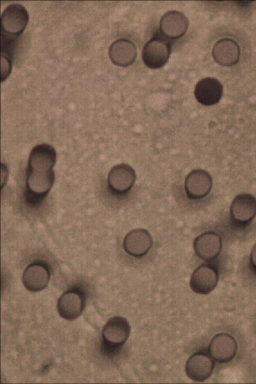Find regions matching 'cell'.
Here are the masks:
<instances>
[{"instance_id": "1", "label": "cell", "mask_w": 256, "mask_h": 384, "mask_svg": "<svg viewBox=\"0 0 256 384\" xmlns=\"http://www.w3.org/2000/svg\"><path fill=\"white\" fill-rule=\"evenodd\" d=\"M54 180L52 168L28 167L25 190L26 202L32 206L40 204L50 190Z\"/></svg>"}, {"instance_id": "2", "label": "cell", "mask_w": 256, "mask_h": 384, "mask_svg": "<svg viewBox=\"0 0 256 384\" xmlns=\"http://www.w3.org/2000/svg\"><path fill=\"white\" fill-rule=\"evenodd\" d=\"M130 328L128 320L121 316L110 318L102 330L100 351L106 356H114L128 340Z\"/></svg>"}, {"instance_id": "3", "label": "cell", "mask_w": 256, "mask_h": 384, "mask_svg": "<svg viewBox=\"0 0 256 384\" xmlns=\"http://www.w3.org/2000/svg\"><path fill=\"white\" fill-rule=\"evenodd\" d=\"M171 43L160 33L154 34L144 46L142 59L145 65L152 69L162 68L168 60Z\"/></svg>"}, {"instance_id": "4", "label": "cell", "mask_w": 256, "mask_h": 384, "mask_svg": "<svg viewBox=\"0 0 256 384\" xmlns=\"http://www.w3.org/2000/svg\"><path fill=\"white\" fill-rule=\"evenodd\" d=\"M86 296L84 290L75 286L64 292L58 300L57 310L59 315L66 320H74L82 312Z\"/></svg>"}, {"instance_id": "5", "label": "cell", "mask_w": 256, "mask_h": 384, "mask_svg": "<svg viewBox=\"0 0 256 384\" xmlns=\"http://www.w3.org/2000/svg\"><path fill=\"white\" fill-rule=\"evenodd\" d=\"M28 18V11L23 6L8 5L1 16V34L18 38L26 28Z\"/></svg>"}, {"instance_id": "6", "label": "cell", "mask_w": 256, "mask_h": 384, "mask_svg": "<svg viewBox=\"0 0 256 384\" xmlns=\"http://www.w3.org/2000/svg\"><path fill=\"white\" fill-rule=\"evenodd\" d=\"M256 216V198L249 194L237 195L230 206L232 224L238 228H244L249 224Z\"/></svg>"}, {"instance_id": "7", "label": "cell", "mask_w": 256, "mask_h": 384, "mask_svg": "<svg viewBox=\"0 0 256 384\" xmlns=\"http://www.w3.org/2000/svg\"><path fill=\"white\" fill-rule=\"evenodd\" d=\"M219 279L218 270L212 263L206 262L198 266L193 272L190 286L196 293L206 294L214 290Z\"/></svg>"}, {"instance_id": "8", "label": "cell", "mask_w": 256, "mask_h": 384, "mask_svg": "<svg viewBox=\"0 0 256 384\" xmlns=\"http://www.w3.org/2000/svg\"><path fill=\"white\" fill-rule=\"evenodd\" d=\"M136 178L135 171L131 166L126 164H120L114 166L110 171L108 177V186L113 194L122 196L132 189Z\"/></svg>"}, {"instance_id": "9", "label": "cell", "mask_w": 256, "mask_h": 384, "mask_svg": "<svg viewBox=\"0 0 256 384\" xmlns=\"http://www.w3.org/2000/svg\"><path fill=\"white\" fill-rule=\"evenodd\" d=\"M212 186V176L206 171L201 169L193 170L185 180L186 197L190 200L202 199L210 193Z\"/></svg>"}, {"instance_id": "10", "label": "cell", "mask_w": 256, "mask_h": 384, "mask_svg": "<svg viewBox=\"0 0 256 384\" xmlns=\"http://www.w3.org/2000/svg\"><path fill=\"white\" fill-rule=\"evenodd\" d=\"M222 243L219 234L212 230L204 232L194 240L193 248L196 256L206 261L216 258L220 253Z\"/></svg>"}, {"instance_id": "11", "label": "cell", "mask_w": 256, "mask_h": 384, "mask_svg": "<svg viewBox=\"0 0 256 384\" xmlns=\"http://www.w3.org/2000/svg\"><path fill=\"white\" fill-rule=\"evenodd\" d=\"M214 359L209 352L200 351L188 360L185 370L187 376L196 382H203L212 374L214 368Z\"/></svg>"}, {"instance_id": "12", "label": "cell", "mask_w": 256, "mask_h": 384, "mask_svg": "<svg viewBox=\"0 0 256 384\" xmlns=\"http://www.w3.org/2000/svg\"><path fill=\"white\" fill-rule=\"evenodd\" d=\"M152 239L150 233L143 228H136L128 232L125 236L122 246L128 255L136 258L144 256L152 246Z\"/></svg>"}, {"instance_id": "13", "label": "cell", "mask_w": 256, "mask_h": 384, "mask_svg": "<svg viewBox=\"0 0 256 384\" xmlns=\"http://www.w3.org/2000/svg\"><path fill=\"white\" fill-rule=\"evenodd\" d=\"M50 277V272L48 266L43 262H36L25 268L22 280L28 290L38 292L47 286Z\"/></svg>"}, {"instance_id": "14", "label": "cell", "mask_w": 256, "mask_h": 384, "mask_svg": "<svg viewBox=\"0 0 256 384\" xmlns=\"http://www.w3.org/2000/svg\"><path fill=\"white\" fill-rule=\"evenodd\" d=\"M236 350V341L233 336L226 333L215 336L211 340L208 347L210 356L220 363H226L232 360Z\"/></svg>"}, {"instance_id": "15", "label": "cell", "mask_w": 256, "mask_h": 384, "mask_svg": "<svg viewBox=\"0 0 256 384\" xmlns=\"http://www.w3.org/2000/svg\"><path fill=\"white\" fill-rule=\"evenodd\" d=\"M188 24V20L182 12L172 10L162 16L160 29L161 34L166 38L176 40L186 33Z\"/></svg>"}, {"instance_id": "16", "label": "cell", "mask_w": 256, "mask_h": 384, "mask_svg": "<svg viewBox=\"0 0 256 384\" xmlns=\"http://www.w3.org/2000/svg\"><path fill=\"white\" fill-rule=\"evenodd\" d=\"M223 87L217 79L208 77L200 80L196 84L194 94L200 104L210 106L218 104L222 98Z\"/></svg>"}, {"instance_id": "17", "label": "cell", "mask_w": 256, "mask_h": 384, "mask_svg": "<svg viewBox=\"0 0 256 384\" xmlns=\"http://www.w3.org/2000/svg\"><path fill=\"white\" fill-rule=\"evenodd\" d=\"M240 54V48L238 43L230 38H224L217 41L212 50V56L214 61L225 66L237 64Z\"/></svg>"}, {"instance_id": "18", "label": "cell", "mask_w": 256, "mask_h": 384, "mask_svg": "<svg viewBox=\"0 0 256 384\" xmlns=\"http://www.w3.org/2000/svg\"><path fill=\"white\" fill-rule=\"evenodd\" d=\"M108 54L114 64L126 67L134 62L137 55L136 48L132 41L120 38L111 44Z\"/></svg>"}, {"instance_id": "19", "label": "cell", "mask_w": 256, "mask_h": 384, "mask_svg": "<svg viewBox=\"0 0 256 384\" xmlns=\"http://www.w3.org/2000/svg\"><path fill=\"white\" fill-rule=\"evenodd\" d=\"M11 60L1 56V80H5L9 76L11 71Z\"/></svg>"}, {"instance_id": "20", "label": "cell", "mask_w": 256, "mask_h": 384, "mask_svg": "<svg viewBox=\"0 0 256 384\" xmlns=\"http://www.w3.org/2000/svg\"><path fill=\"white\" fill-rule=\"evenodd\" d=\"M250 264L252 270L256 273V243L252 246L250 253Z\"/></svg>"}]
</instances>
